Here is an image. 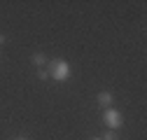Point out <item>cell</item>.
<instances>
[{
    "mask_svg": "<svg viewBox=\"0 0 147 140\" xmlns=\"http://www.w3.org/2000/svg\"><path fill=\"white\" fill-rule=\"evenodd\" d=\"M49 73H51V77L54 79H59V82H65L68 77H70V65H68V61H63V59H56L51 65H49Z\"/></svg>",
    "mask_w": 147,
    "mask_h": 140,
    "instance_id": "6da1fadb",
    "label": "cell"
},
{
    "mask_svg": "<svg viewBox=\"0 0 147 140\" xmlns=\"http://www.w3.org/2000/svg\"><path fill=\"white\" fill-rule=\"evenodd\" d=\"M94 140H98V138H94Z\"/></svg>",
    "mask_w": 147,
    "mask_h": 140,
    "instance_id": "52a82bcc",
    "label": "cell"
},
{
    "mask_svg": "<svg viewBox=\"0 0 147 140\" xmlns=\"http://www.w3.org/2000/svg\"><path fill=\"white\" fill-rule=\"evenodd\" d=\"M33 63H35V65H45V63H47V56H45V54H35V56H33Z\"/></svg>",
    "mask_w": 147,
    "mask_h": 140,
    "instance_id": "277c9868",
    "label": "cell"
},
{
    "mask_svg": "<svg viewBox=\"0 0 147 140\" xmlns=\"http://www.w3.org/2000/svg\"><path fill=\"white\" fill-rule=\"evenodd\" d=\"M16 140H26V138H16Z\"/></svg>",
    "mask_w": 147,
    "mask_h": 140,
    "instance_id": "8992f818",
    "label": "cell"
},
{
    "mask_svg": "<svg viewBox=\"0 0 147 140\" xmlns=\"http://www.w3.org/2000/svg\"><path fill=\"white\" fill-rule=\"evenodd\" d=\"M103 140H117V135H115V131H107V133L103 135Z\"/></svg>",
    "mask_w": 147,
    "mask_h": 140,
    "instance_id": "5b68a950",
    "label": "cell"
},
{
    "mask_svg": "<svg viewBox=\"0 0 147 140\" xmlns=\"http://www.w3.org/2000/svg\"><path fill=\"white\" fill-rule=\"evenodd\" d=\"M103 119H105V124L110 126V131H115V129H119V126L124 124L121 112H119V110H115V108H107V110H105V114H103Z\"/></svg>",
    "mask_w": 147,
    "mask_h": 140,
    "instance_id": "7a4b0ae2",
    "label": "cell"
},
{
    "mask_svg": "<svg viewBox=\"0 0 147 140\" xmlns=\"http://www.w3.org/2000/svg\"><path fill=\"white\" fill-rule=\"evenodd\" d=\"M96 100H98L100 105H105V108H110V105H112V100H115V98H112V94H110V91H100V94L96 96Z\"/></svg>",
    "mask_w": 147,
    "mask_h": 140,
    "instance_id": "3957f363",
    "label": "cell"
}]
</instances>
